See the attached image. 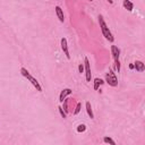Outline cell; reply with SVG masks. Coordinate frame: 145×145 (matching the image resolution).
I'll return each instance as SVG.
<instances>
[{"mask_svg": "<svg viewBox=\"0 0 145 145\" xmlns=\"http://www.w3.org/2000/svg\"><path fill=\"white\" fill-rule=\"evenodd\" d=\"M107 1H108L109 3H112V2H113V1H112V0H107Z\"/></svg>", "mask_w": 145, "mask_h": 145, "instance_id": "20", "label": "cell"}, {"mask_svg": "<svg viewBox=\"0 0 145 145\" xmlns=\"http://www.w3.org/2000/svg\"><path fill=\"white\" fill-rule=\"evenodd\" d=\"M63 102H64V107H61V108H63V109L65 110V112L67 113L68 111H69V109H68V100H67V99H65Z\"/></svg>", "mask_w": 145, "mask_h": 145, "instance_id": "14", "label": "cell"}, {"mask_svg": "<svg viewBox=\"0 0 145 145\" xmlns=\"http://www.w3.org/2000/svg\"><path fill=\"white\" fill-rule=\"evenodd\" d=\"M78 70H79V72H83V71H84V65H83V64L79 65V66H78Z\"/></svg>", "mask_w": 145, "mask_h": 145, "instance_id": "18", "label": "cell"}, {"mask_svg": "<svg viewBox=\"0 0 145 145\" xmlns=\"http://www.w3.org/2000/svg\"><path fill=\"white\" fill-rule=\"evenodd\" d=\"M81 108H82V104H81V103H77V105H76V109H75V111H74L75 115H77V113L81 111Z\"/></svg>", "mask_w": 145, "mask_h": 145, "instance_id": "16", "label": "cell"}, {"mask_svg": "<svg viewBox=\"0 0 145 145\" xmlns=\"http://www.w3.org/2000/svg\"><path fill=\"white\" fill-rule=\"evenodd\" d=\"M105 82L108 83L109 85L113 86V87L118 85V79H117V76H116L115 72H113L112 69H110L108 72H107V75H105Z\"/></svg>", "mask_w": 145, "mask_h": 145, "instance_id": "3", "label": "cell"}, {"mask_svg": "<svg viewBox=\"0 0 145 145\" xmlns=\"http://www.w3.org/2000/svg\"><path fill=\"white\" fill-rule=\"evenodd\" d=\"M56 14H57V16H58V18H59L60 22H61V23H64V20H65L64 12H63V9H61L59 6H57V7H56Z\"/></svg>", "mask_w": 145, "mask_h": 145, "instance_id": "9", "label": "cell"}, {"mask_svg": "<svg viewBox=\"0 0 145 145\" xmlns=\"http://www.w3.org/2000/svg\"><path fill=\"white\" fill-rule=\"evenodd\" d=\"M122 6H124V8L127 9L128 12H132V10L134 9V5H133V2H132V1H129V0H124Z\"/></svg>", "mask_w": 145, "mask_h": 145, "instance_id": "10", "label": "cell"}, {"mask_svg": "<svg viewBox=\"0 0 145 145\" xmlns=\"http://www.w3.org/2000/svg\"><path fill=\"white\" fill-rule=\"evenodd\" d=\"M102 84H104V82H103L101 78H94V90H95V91H98L99 87Z\"/></svg>", "mask_w": 145, "mask_h": 145, "instance_id": "12", "label": "cell"}, {"mask_svg": "<svg viewBox=\"0 0 145 145\" xmlns=\"http://www.w3.org/2000/svg\"><path fill=\"white\" fill-rule=\"evenodd\" d=\"M99 23H100V27H101V31H102L103 36H104L108 41H110V42H113V36H112V34H111V32H110L109 27L107 26L104 19H103V17H102L101 15L99 16Z\"/></svg>", "mask_w": 145, "mask_h": 145, "instance_id": "1", "label": "cell"}, {"mask_svg": "<svg viewBox=\"0 0 145 145\" xmlns=\"http://www.w3.org/2000/svg\"><path fill=\"white\" fill-rule=\"evenodd\" d=\"M58 109H59V112H60V115H61V117H63V118L65 119V118H66V112H65V111H64V109H63V108H61V107H59V108H58Z\"/></svg>", "mask_w": 145, "mask_h": 145, "instance_id": "17", "label": "cell"}, {"mask_svg": "<svg viewBox=\"0 0 145 145\" xmlns=\"http://www.w3.org/2000/svg\"><path fill=\"white\" fill-rule=\"evenodd\" d=\"M0 19H1V18H0Z\"/></svg>", "mask_w": 145, "mask_h": 145, "instance_id": "22", "label": "cell"}, {"mask_svg": "<svg viewBox=\"0 0 145 145\" xmlns=\"http://www.w3.org/2000/svg\"><path fill=\"white\" fill-rule=\"evenodd\" d=\"M134 68H135L137 71L142 72V71H144V69H145V65H144L143 61L137 60V61H135V63H134Z\"/></svg>", "mask_w": 145, "mask_h": 145, "instance_id": "8", "label": "cell"}, {"mask_svg": "<svg viewBox=\"0 0 145 145\" xmlns=\"http://www.w3.org/2000/svg\"><path fill=\"white\" fill-rule=\"evenodd\" d=\"M111 53H112L113 60H115V61H119V56H120L119 48L116 47V46H111Z\"/></svg>", "mask_w": 145, "mask_h": 145, "instance_id": "6", "label": "cell"}, {"mask_svg": "<svg viewBox=\"0 0 145 145\" xmlns=\"http://www.w3.org/2000/svg\"><path fill=\"white\" fill-rule=\"evenodd\" d=\"M86 111H87V115L90 116L91 119H94V113H93V110H92V107H91V103L88 101L86 102Z\"/></svg>", "mask_w": 145, "mask_h": 145, "instance_id": "11", "label": "cell"}, {"mask_svg": "<svg viewBox=\"0 0 145 145\" xmlns=\"http://www.w3.org/2000/svg\"><path fill=\"white\" fill-rule=\"evenodd\" d=\"M90 1H92V0H90Z\"/></svg>", "mask_w": 145, "mask_h": 145, "instance_id": "21", "label": "cell"}, {"mask_svg": "<svg viewBox=\"0 0 145 145\" xmlns=\"http://www.w3.org/2000/svg\"><path fill=\"white\" fill-rule=\"evenodd\" d=\"M72 93V91L70 88H65V90H63L61 91V93H60V95H59V101L60 102H63L65 99H66V96H68V95H70Z\"/></svg>", "mask_w": 145, "mask_h": 145, "instance_id": "7", "label": "cell"}, {"mask_svg": "<svg viewBox=\"0 0 145 145\" xmlns=\"http://www.w3.org/2000/svg\"><path fill=\"white\" fill-rule=\"evenodd\" d=\"M61 49H63V51L65 52V54H66L67 59H70V54H69V51H68L67 40L65 39V37H63V39H61Z\"/></svg>", "mask_w": 145, "mask_h": 145, "instance_id": "5", "label": "cell"}, {"mask_svg": "<svg viewBox=\"0 0 145 145\" xmlns=\"http://www.w3.org/2000/svg\"><path fill=\"white\" fill-rule=\"evenodd\" d=\"M84 69H85V74H86V81L91 82V66H90V61L87 58L84 59Z\"/></svg>", "mask_w": 145, "mask_h": 145, "instance_id": "4", "label": "cell"}, {"mask_svg": "<svg viewBox=\"0 0 145 145\" xmlns=\"http://www.w3.org/2000/svg\"><path fill=\"white\" fill-rule=\"evenodd\" d=\"M129 68H130V69H134V65L130 64V65H129Z\"/></svg>", "mask_w": 145, "mask_h": 145, "instance_id": "19", "label": "cell"}, {"mask_svg": "<svg viewBox=\"0 0 145 145\" xmlns=\"http://www.w3.org/2000/svg\"><path fill=\"white\" fill-rule=\"evenodd\" d=\"M103 142H104V143H109V144H111V145H116L115 141H113L112 138H110V137H108V136H105L104 138H103Z\"/></svg>", "mask_w": 145, "mask_h": 145, "instance_id": "13", "label": "cell"}, {"mask_svg": "<svg viewBox=\"0 0 145 145\" xmlns=\"http://www.w3.org/2000/svg\"><path fill=\"white\" fill-rule=\"evenodd\" d=\"M85 130H86V126L84 125V124H82V125H79L77 127V132L78 133H83V132H85Z\"/></svg>", "mask_w": 145, "mask_h": 145, "instance_id": "15", "label": "cell"}, {"mask_svg": "<svg viewBox=\"0 0 145 145\" xmlns=\"http://www.w3.org/2000/svg\"><path fill=\"white\" fill-rule=\"evenodd\" d=\"M20 74H22V75L24 76V77H26V78L29 79V81H30L31 83H32V85H33L34 87L36 88V91H37V92H42V87H41L40 83L37 82L36 79L34 78L32 75L30 74V72H29V70H27L26 68H24V67H23V68H20Z\"/></svg>", "mask_w": 145, "mask_h": 145, "instance_id": "2", "label": "cell"}]
</instances>
